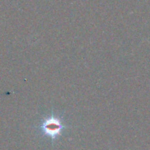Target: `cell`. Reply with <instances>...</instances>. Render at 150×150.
<instances>
[{
  "label": "cell",
  "instance_id": "1",
  "mask_svg": "<svg viewBox=\"0 0 150 150\" xmlns=\"http://www.w3.org/2000/svg\"><path fill=\"white\" fill-rule=\"evenodd\" d=\"M41 128L45 135L50 136L52 139H55L59 135H60L63 126L59 119L52 116L49 118L45 119L41 125Z\"/></svg>",
  "mask_w": 150,
  "mask_h": 150
}]
</instances>
